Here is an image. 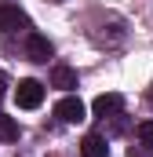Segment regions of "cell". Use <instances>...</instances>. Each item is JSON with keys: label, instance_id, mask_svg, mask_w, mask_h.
<instances>
[{"label": "cell", "instance_id": "6da1fadb", "mask_svg": "<svg viewBox=\"0 0 153 157\" xmlns=\"http://www.w3.org/2000/svg\"><path fill=\"white\" fill-rule=\"evenodd\" d=\"M15 99H18L22 110H37L40 102H44V84H40V80H18Z\"/></svg>", "mask_w": 153, "mask_h": 157}, {"label": "cell", "instance_id": "7a4b0ae2", "mask_svg": "<svg viewBox=\"0 0 153 157\" xmlns=\"http://www.w3.org/2000/svg\"><path fill=\"white\" fill-rule=\"evenodd\" d=\"M55 117L66 121V124H80V121H84V102H80L76 95L58 99V102H55Z\"/></svg>", "mask_w": 153, "mask_h": 157}, {"label": "cell", "instance_id": "3957f363", "mask_svg": "<svg viewBox=\"0 0 153 157\" xmlns=\"http://www.w3.org/2000/svg\"><path fill=\"white\" fill-rule=\"evenodd\" d=\"M18 26H29L26 11H22V7H15V4H0V37H4V33H11V29H18Z\"/></svg>", "mask_w": 153, "mask_h": 157}, {"label": "cell", "instance_id": "277c9868", "mask_svg": "<svg viewBox=\"0 0 153 157\" xmlns=\"http://www.w3.org/2000/svg\"><path fill=\"white\" fill-rule=\"evenodd\" d=\"M26 55H29L33 62H47V59L55 55V48H51V40L44 37V33H29V40H26Z\"/></svg>", "mask_w": 153, "mask_h": 157}, {"label": "cell", "instance_id": "5b68a950", "mask_svg": "<svg viewBox=\"0 0 153 157\" xmlns=\"http://www.w3.org/2000/svg\"><path fill=\"white\" fill-rule=\"evenodd\" d=\"M91 110H95V117H113V113H120V110H124V95H117V91L99 95V99L91 102Z\"/></svg>", "mask_w": 153, "mask_h": 157}, {"label": "cell", "instance_id": "8992f818", "mask_svg": "<svg viewBox=\"0 0 153 157\" xmlns=\"http://www.w3.org/2000/svg\"><path fill=\"white\" fill-rule=\"evenodd\" d=\"M51 88H62V91H73L76 88V70L73 66H51Z\"/></svg>", "mask_w": 153, "mask_h": 157}, {"label": "cell", "instance_id": "52a82bcc", "mask_svg": "<svg viewBox=\"0 0 153 157\" xmlns=\"http://www.w3.org/2000/svg\"><path fill=\"white\" fill-rule=\"evenodd\" d=\"M80 157H110V146L102 135H84L80 143Z\"/></svg>", "mask_w": 153, "mask_h": 157}, {"label": "cell", "instance_id": "ba28073f", "mask_svg": "<svg viewBox=\"0 0 153 157\" xmlns=\"http://www.w3.org/2000/svg\"><path fill=\"white\" fill-rule=\"evenodd\" d=\"M15 139H18V121L0 113V143H15Z\"/></svg>", "mask_w": 153, "mask_h": 157}, {"label": "cell", "instance_id": "9c48e42d", "mask_svg": "<svg viewBox=\"0 0 153 157\" xmlns=\"http://www.w3.org/2000/svg\"><path fill=\"white\" fill-rule=\"evenodd\" d=\"M135 135H139V139H142L146 146H153V121H142V124L135 128Z\"/></svg>", "mask_w": 153, "mask_h": 157}, {"label": "cell", "instance_id": "30bf717a", "mask_svg": "<svg viewBox=\"0 0 153 157\" xmlns=\"http://www.w3.org/2000/svg\"><path fill=\"white\" fill-rule=\"evenodd\" d=\"M7 84H11V80H7V73H4V70H0V102H4V95H7Z\"/></svg>", "mask_w": 153, "mask_h": 157}, {"label": "cell", "instance_id": "8fae6325", "mask_svg": "<svg viewBox=\"0 0 153 157\" xmlns=\"http://www.w3.org/2000/svg\"><path fill=\"white\" fill-rule=\"evenodd\" d=\"M51 4H62V0H51Z\"/></svg>", "mask_w": 153, "mask_h": 157}]
</instances>
